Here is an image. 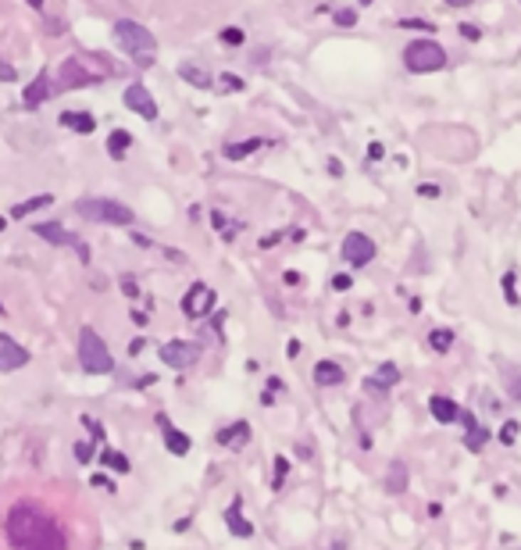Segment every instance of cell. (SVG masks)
Wrapping results in <instances>:
<instances>
[{
	"mask_svg": "<svg viewBox=\"0 0 521 550\" xmlns=\"http://www.w3.org/2000/svg\"><path fill=\"white\" fill-rule=\"evenodd\" d=\"M4 532H8L11 550H65L68 546L65 529L40 500L11 504V511L4 518Z\"/></svg>",
	"mask_w": 521,
	"mask_h": 550,
	"instance_id": "6da1fadb",
	"label": "cell"
},
{
	"mask_svg": "<svg viewBox=\"0 0 521 550\" xmlns=\"http://www.w3.org/2000/svg\"><path fill=\"white\" fill-rule=\"evenodd\" d=\"M79 365L90 375H111L115 372V358H111L107 343L97 336L93 326H83L79 329Z\"/></svg>",
	"mask_w": 521,
	"mask_h": 550,
	"instance_id": "7a4b0ae2",
	"label": "cell"
},
{
	"mask_svg": "<svg viewBox=\"0 0 521 550\" xmlns=\"http://www.w3.org/2000/svg\"><path fill=\"white\" fill-rule=\"evenodd\" d=\"M446 65V51L439 40H411L404 47V68L414 72V76H428V72H439Z\"/></svg>",
	"mask_w": 521,
	"mask_h": 550,
	"instance_id": "3957f363",
	"label": "cell"
},
{
	"mask_svg": "<svg viewBox=\"0 0 521 550\" xmlns=\"http://www.w3.org/2000/svg\"><path fill=\"white\" fill-rule=\"evenodd\" d=\"M75 211L83 218H90V222H100V225H132L136 222L132 207H125L118 200H107V197H83L75 204Z\"/></svg>",
	"mask_w": 521,
	"mask_h": 550,
	"instance_id": "277c9868",
	"label": "cell"
},
{
	"mask_svg": "<svg viewBox=\"0 0 521 550\" xmlns=\"http://www.w3.org/2000/svg\"><path fill=\"white\" fill-rule=\"evenodd\" d=\"M115 40H118V47H122L125 54H132V58H140V54H154V51H157L154 33H150L147 26L132 22V19L115 22Z\"/></svg>",
	"mask_w": 521,
	"mask_h": 550,
	"instance_id": "5b68a950",
	"label": "cell"
},
{
	"mask_svg": "<svg viewBox=\"0 0 521 550\" xmlns=\"http://www.w3.org/2000/svg\"><path fill=\"white\" fill-rule=\"evenodd\" d=\"M340 254H343V261H347L350 268H364V264H372V261H375L379 247H375V239H372L368 232H347V236H343Z\"/></svg>",
	"mask_w": 521,
	"mask_h": 550,
	"instance_id": "8992f818",
	"label": "cell"
},
{
	"mask_svg": "<svg viewBox=\"0 0 521 550\" xmlns=\"http://www.w3.org/2000/svg\"><path fill=\"white\" fill-rule=\"evenodd\" d=\"M200 354H204V347L196 340H168L161 347V361L168 368H189L193 361H200Z\"/></svg>",
	"mask_w": 521,
	"mask_h": 550,
	"instance_id": "52a82bcc",
	"label": "cell"
},
{
	"mask_svg": "<svg viewBox=\"0 0 521 550\" xmlns=\"http://www.w3.org/2000/svg\"><path fill=\"white\" fill-rule=\"evenodd\" d=\"M100 79H104V76H93V72H86L79 58H68V61H61V68H58V90H79V86H97Z\"/></svg>",
	"mask_w": 521,
	"mask_h": 550,
	"instance_id": "ba28073f",
	"label": "cell"
},
{
	"mask_svg": "<svg viewBox=\"0 0 521 550\" xmlns=\"http://www.w3.org/2000/svg\"><path fill=\"white\" fill-rule=\"evenodd\" d=\"M211 308H214V290H211L207 283H193V286L186 290V297H182V315L196 322V318L211 315Z\"/></svg>",
	"mask_w": 521,
	"mask_h": 550,
	"instance_id": "9c48e42d",
	"label": "cell"
},
{
	"mask_svg": "<svg viewBox=\"0 0 521 550\" xmlns=\"http://www.w3.org/2000/svg\"><path fill=\"white\" fill-rule=\"evenodd\" d=\"M122 100H125V108H129V111H136L140 118H147V122H154V118H157V104H154V93H150L143 83H132V86H125Z\"/></svg>",
	"mask_w": 521,
	"mask_h": 550,
	"instance_id": "30bf717a",
	"label": "cell"
},
{
	"mask_svg": "<svg viewBox=\"0 0 521 550\" xmlns=\"http://www.w3.org/2000/svg\"><path fill=\"white\" fill-rule=\"evenodd\" d=\"M29 365V351L15 343L8 333H0V372H19Z\"/></svg>",
	"mask_w": 521,
	"mask_h": 550,
	"instance_id": "8fae6325",
	"label": "cell"
},
{
	"mask_svg": "<svg viewBox=\"0 0 521 550\" xmlns=\"http://www.w3.org/2000/svg\"><path fill=\"white\" fill-rule=\"evenodd\" d=\"M157 425H161V432H164V447H168V454L186 457V454H189V447H193V440H189L186 432H179V429L168 422V415H157Z\"/></svg>",
	"mask_w": 521,
	"mask_h": 550,
	"instance_id": "7c38bea8",
	"label": "cell"
},
{
	"mask_svg": "<svg viewBox=\"0 0 521 550\" xmlns=\"http://www.w3.org/2000/svg\"><path fill=\"white\" fill-rule=\"evenodd\" d=\"M33 232L40 236V239H47L51 247H75L79 243V236H72L65 225H58V222H40V225H33Z\"/></svg>",
	"mask_w": 521,
	"mask_h": 550,
	"instance_id": "4fadbf2b",
	"label": "cell"
},
{
	"mask_svg": "<svg viewBox=\"0 0 521 550\" xmlns=\"http://www.w3.org/2000/svg\"><path fill=\"white\" fill-rule=\"evenodd\" d=\"M407 486H411V472H407V461H389V472H386V479H382V489L386 493H393V497H400V493H407Z\"/></svg>",
	"mask_w": 521,
	"mask_h": 550,
	"instance_id": "5bb4252c",
	"label": "cell"
},
{
	"mask_svg": "<svg viewBox=\"0 0 521 550\" xmlns=\"http://www.w3.org/2000/svg\"><path fill=\"white\" fill-rule=\"evenodd\" d=\"M315 383H318L322 390H332V386H343V383H347V372H343V365H336V361H318V365H315Z\"/></svg>",
	"mask_w": 521,
	"mask_h": 550,
	"instance_id": "9a60e30c",
	"label": "cell"
},
{
	"mask_svg": "<svg viewBox=\"0 0 521 550\" xmlns=\"http://www.w3.org/2000/svg\"><path fill=\"white\" fill-rule=\"evenodd\" d=\"M428 411H432V418H436L439 425H453V422L461 418V408H457L450 397H439V393L428 397Z\"/></svg>",
	"mask_w": 521,
	"mask_h": 550,
	"instance_id": "2e32d148",
	"label": "cell"
},
{
	"mask_svg": "<svg viewBox=\"0 0 521 550\" xmlns=\"http://www.w3.org/2000/svg\"><path fill=\"white\" fill-rule=\"evenodd\" d=\"M51 93H54V86H51V76L43 72V76H36V79L26 86V93H22V104H26V108H40V104L51 97Z\"/></svg>",
	"mask_w": 521,
	"mask_h": 550,
	"instance_id": "e0dca14e",
	"label": "cell"
},
{
	"mask_svg": "<svg viewBox=\"0 0 521 550\" xmlns=\"http://www.w3.org/2000/svg\"><path fill=\"white\" fill-rule=\"evenodd\" d=\"M225 522H228L232 536H239V539H250V536H253V525L243 518V500H239V497L225 507Z\"/></svg>",
	"mask_w": 521,
	"mask_h": 550,
	"instance_id": "ac0fdd59",
	"label": "cell"
},
{
	"mask_svg": "<svg viewBox=\"0 0 521 550\" xmlns=\"http://www.w3.org/2000/svg\"><path fill=\"white\" fill-rule=\"evenodd\" d=\"M246 440H250V425H246V422H232V425L218 429V443H221V447L239 450V443H246Z\"/></svg>",
	"mask_w": 521,
	"mask_h": 550,
	"instance_id": "d6986e66",
	"label": "cell"
},
{
	"mask_svg": "<svg viewBox=\"0 0 521 550\" xmlns=\"http://www.w3.org/2000/svg\"><path fill=\"white\" fill-rule=\"evenodd\" d=\"M61 125H65V129H75V133L86 136V133L97 129V118H93L90 111H65V115H61Z\"/></svg>",
	"mask_w": 521,
	"mask_h": 550,
	"instance_id": "ffe728a7",
	"label": "cell"
},
{
	"mask_svg": "<svg viewBox=\"0 0 521 550\" xmlns=\"http://www.w3.org/2000/svg\"><path fill=\"white\" fill-rule=\"evenodd\" d=\"M268 140L265 136H257V140H243V143H225V157L228 161H243V157H250L253 150H260Z\"/></svg>",
	"mask_w": 521,
	"mask_h": 550,
	"instance_id": "44dd1931",
	"label": "cell"
},
{
	"mask_svg": "<svg viewBox=\"0 0 521 550\" xmlns=\"http://www.w3.org/2000/svg\"><path fill=\"white\" fill-rule=\"evenodd\" d=\"M179 76H182L189 86H196V90H211V86H214V76H207V72L196 68V65H179Z\"/></svg>",
	"mask_w": 521,
	"mask_h": 550,
	"instance_id": "7402d4cb",
	"label": "cell"
},
{
	"mask_svg": "<svg viewBox=\"0 0 521 550\" xmlns=\"http://www.w3.org/2000/svg\"><path fill=\"white\" fill-rule=\"evenodd\" d=\"M51 204H54V197H51V193L29 197V200H22V204H15V207H11V218H26V214H36L40 207H51Z\"/></svg>",
	"mask_w": 521,
	"mask_h": 550,
	"instance_id": "603a6c76",
	"label": "cell"
},
{
	"mask_svg": "<svg viewBox=\"0 0 521 550\" xmlns=\"http://www.w3.org/2000/svg\"><path fill=\"white\" fill-rule=\"evenodd\" d=\"M132 147V136L125 133V129H115L111 136H107V154L115 157V161H122L125 157V150Z\"/></svg>",
	"mask_w": 521,
	"mask_h": 550,
	"instance_id": "cb8c5ba5",
	"label": "cell"
},
{
	"mask_svg": "<svg viewBox=\"0 0 521 550\" xmlns=\"http://www.w3.org/2000/svg\"><path fill=\"white\" fill-rule=\"evenodd\" d=\"M485 443H489V429H482L478 418H475L471 425H464V447H468V450H482Z\"/></svg>",
	"mask_w": 521,
	"mask_h": 550,
	"instance_id": "d4e9b609",
	"label": "cell"
},
{
	"mask_svg": "<svg viewBox=\"0 0 521 550\" xmlns=\"http://www.w3.org/2000/svg\"><path fill=\"white\" fill-rule=\"evenodd\" d=\"M500 372H503V383H507L510 400H514V404H521V372H517L514 365H500Z\"/></svg>",
	"mask_w": 521,
	"mask_h": 550,
	"instance_id": "484cf974",
	"label": "cell"
},
{
	"mask_svg": "<svg viewBox=\"0 0 521 550\" xmlns=\"http://www.w3.org/2000/svg\"><path fill=\"white\" fill-rule=\"evenodd\" d=\"M428 347H432L436 354H446V351L453 347V329H446V326H443V329H432V333H428Z\"/></svg>",
	"mask_w": 521,
	"mask_h": 550,
	"instance_id": "4316f807",
	"label": "cell"
},
{
	"mask_svg": "<svg viewBox=\"0 0 521 550\" xmlns=\"http://www.w3.org/2000/svg\"><path fill=\"white\" fill-rule=\"evenodd\" d=\"M100 461H104L107 468H115L118 475H129V468H132V465H129V457H125V454H118V450H100Z\"/></svg>",
	"mask_w": 521,
	"mask_h": 550,
	"instance_id": "83f0119b",
	"label": "cell"
},
{
	"mask_svg": "<svg viewBox=\"0 0 521 550\" xmlns=\"http://www.w3.org/2000/svg\"><path fill=\"white\" fill-rule=\"evenodd\" d=\"M517 432H521V422H517V418H507V422L500 425V432H496V440H500V447H514V440H517Z\"/></svg>",
	"mask_w": 521,
	"mask_h": 550,
	"instance_id": "f1b7e54d",
	"label": "cell"
},
{
	"mask_svg": "<svg viewBox=\"0 0 521 550\" xmlns=\"http://www.w3.org/2000/svg\"><path fill=\"white\" fill-rule=\"evenodd\" d=\"M375 379H379L386 390H393V386L400 383V368H396L393 361H382V368H379V375H375Z\"/></svg>",
	"mask_w": 521,
	"mask_h": 550,
	"instance_id": "f546056e",
	"label": "cell"
},
{
	"mask_svg": "<svg viewBox=\"0 0 521 550\" xmlns=\"http://www.w3.org/2000/svg\"><path fill=\"white\" fill-rule=\"evenodd\" d=\"M514 283H517V271H507L503 279H500V286H503V297H507V304H510V308H517V304H521V297H517Z\"/></svg>",
	"mask_w": 521,
	"mask_h": 550,
	"instance_id": "4dcf8cb0",
	"label": "cell"
},
{
	"mask_svg": "<svg viewBox=\"0 0 521 550\" xmlns=\"http://www.w3.org/2000/svg\"><path fill=\"white\" fill-rule=\"evenodd\" d=\"M218 40H221L225 47H243V43H246V33H243V29H236V26H228V29H221V33H218Z\"/></svg>",
	"mask_w": 521,
	"mask_h": 550,
	"instance_id": "1f68e13d",
	"label": "cell"
},
{
	"mask_svg": "<svg viewBox=\"0 0 521 550\" xmlns=\"http://www.w3.org/2000/svg\"><path fill=\"white\" fill-rule=\"evenodd\" d=\"M421 200H439L443 197V186L439 182H418V190H414Z\"/></svg>",
	"mask_w": 521,
	"mask_h": 550,
	"instance_id": "d6a6232c",
	"label": "cell"
},
{
	"mask_svg": "<svg viewBox=\"0 0 521 550\" xmlns=\"http://www.w3.org/2000/svg\"><path fill=\"white\" fill-rule=\"evenodd\" d=\"M286 475H290V461H286V457H275V475H272V489H283Z\"/></svg>",
	"mask_w": 521,
	"mask_h": 550,
	"instance_id": "836d02e7",
	"label": "cell"
},
{
	"mask_svg": "<svg viewBox=\"0 0 521 550\" xmlns=\"http://www.w3.org/2000/svg\"><path fill=\"white\" fill-rule=\"evenodd\" d=\"M93 457H97V450H93V443H86V440H79V443H75V461H79V465H90Z\"/></svg>",
	"mask_w": 521,
	"mask_h": 550,
	"instance_id": "e575fe53",
	"label": "cell"
},
{
	"mask_svg": "<svg viewBox=\"0 0 521 550\" xmlns=\"http://www.w3.org/2000/svg\"><path fill=\"white\" fill-rule=\"evenodd\" d=\"M336 26H343V29L357 26V11H354V8H340V11H336Z\"/></svg>",
	"mask_w": 521,
	"mask_h": 550,
	"instance_id": "d590c367",
	"label": "cell"
},
{
	"mask_svg": "<svg viewBox=\"0 0 521 550\" xmlns=\"http://www.w3.org/2000/svg\"><path fill=\"white\" fill-rule=\"evenodd\" d=\"M218 86H221V90H243V79H239V76H232V72H221Z\"/></svg>",
	"mask_w": 521,
	"mask_h": 550,
	"instance_id": "8d00e7d4",
	"label": "cell"
},
{
	"mask_svg": "<svg viewBox=\"0 0 521 550\" xmlns=\"http://www.w3.org/2000/svg\"><path fill=\"white\" fill-rule=\"evenodd\" d=\"M354 286V275H347V271H340L336 279H332V290H340V294H347Z\"/></svg>",
	"mask_w": 521,
	"mask_h": 550,
	"instance_id": "74e56055",
	"label": "cell"
},
{
	"mask_svg": "<svg viewBox=\"0 0 521 550\" xmlns=\"http://www.w3.org/2000/svg\"><path fill=\"white\" fill-rule=\"evenodd\" d=\"M400 26H404V29H425V33H432V29H436V26H432V22H425V19H404Z\"/></svg>",
	"mask_w": 521,
	"mask_h": 550,
	"instance_id": "f35d334b",
	"label": "cell"
},
{
	"mask_svg": "<svg viewBox=\"0 0 521 550\" xmlns=\"http://www.w3.org/2000/svg\"><path fill=\"white\" fill-rule=\"evenodd\" d=\"M83 425L90 429V436H93V440H104V425H100V422H93L90 415H83Z\"/></svg>",
	"mask_w": 521,
	"mask_h": 550,
	"instance_id": "ab89813d",
	"label": "cell"
},
{
	"mask_svg": "<svg viewBox=\"0 0 521 550\" xmlns=\"http://www.w3.org/2000/svg\"><path fill=\"white\" fill-rule=\"evenodd\" d=\"M122 294H125V297H140V286H136L132 275H122Z\"/></svg>",
	"mask_w": 521,
	"mask_h": 550,
	"instance_id": "60d3db41",
	"label": "cell"
},
{
	"mask_svg": "<svg viewBox=\"0 0 521 550\" xmlns=\"http://www.w3.org/2000/svg\"><path fill=\"white\" fill-rule=\"evenodd\" d=\"M364 390H368V397H386V386L379 379H364Z\"/></svg>",
	"mask_w": 521,
	"mask_h": 550,
	"instance_id": "b9f144b4",
	"label": "cell"
},
{
	"mask_svg": "<svg viewBox=\"0 0 521 550\" xmlns=\"http://www.w3.org/2000/svg\"><path fill=\"white\" fill-rule=\"evenodd\" d=\"M15 79H19V72L8 61H0V83H15Z\"/></svg>",
	"mask_w": 521,
	"mask_h": 550,
	"instance_id": "7bdbcfd3",
	"label": "cell"
},
{
	"mask_svg": "<svg viewBox=\"0 0 521 550\" xmlns=\"http://www.w3.org/2000/svg\"><path fill=\"white\" fill-rule=\"evenodd\" d=\"M461 36H464V40H482V29H475V26L464 22V26H461Z\"/></svg>",
	"mask_w": 521,
	"mask_h": 550,
	"instance_id": "ee69618b",
	"label": "cell"
},
{
	"mask_svg": "<svg viewBox=\"0 0 521 550\" xmlns=\"http://www.w3.org/2000/svg\"><path fill=\"white\" fill-rule=\"evenodd\" d=\"M368 157H372V161H382V157H386V147H382V143H372V147H368Z\"/></svg>",
	"mask_w": 521,
	"mask_h": 550,
	"instance_id": "f6af8a7d",
	"label": "cell"
},
{
	"mask_svg": "<svg viewBox=\"0 0 521 550\" xmlns=\"http://www.w3.org/2000/svg\"><path fill=\"white\" fill-rule=\"evenodd\" d=\"M279 239H283V232H272V236H265V239H260L257 247H260V250H268V247H275Z\"/></svg>",
	"mask_w": 521,
	"mask_h": 550,
	"instance_id": "bcb514c9",
	"label": "cell"
},
{
	"mask_svg": "<svg viewBox=\"0 0 521 550\" xmlns=\"http://www.w3.org/2000/svg\"><path fill=\"white\" fill-rule=\"evenodd\" d=\"M283 283H286V286H297V283H300V271H293V268L283 271Z\"/></svg>",
	"mask_w": 521,
	"mask_h": 550,
	"instance_id": "7dc6e473",
	"label": "cell"
},
{
	"mask_svg": "<svg viewBox=\"0 0 521 550\" xmlns=\"http://www.w3.org/2000/svg\"><path fill=\"white\" fill-rule=\"evenodd\" d=\"M265 390H268V393H283V390H286V383H283V379H275V375H272V379H268V386H265Z\"/></svg>",
	"mask_w": 521,
	"mask_h": 550,
	"instance_id": "c3c4849f",
	"label": "cell"
},
{
	"mask_svg": "<svg viewBox=\"0 0 521 550\" xmlns=\"http://www.w3.org/2000/svg\"><path fill=\"white\" fill-rule=\"evenodd\" d=\"M90 482H93V486H100V489H115V482H111L107 475H93Z\"/></svg>",
	"mask_w": 521,
	"mask_h": 550,
	"instance_id": "681fc988",
	"label": "cell"
},
{
	"mask_svg": "<svg viewBox=\"0 0 521 550\" xmlns=\"http://www.w3.org/2000/svg\"><path fill=\"white\" fill-rule=\"evenodd\" d=\"M132 243H136V247H143V250H147V247H154V243H150L143 232H132Z\"/></svg>",
	"mask_w": 521,
	"mask_h": 550,
	"instance_id": "f907efd6",
	"label": "cell"
},
{
	"mask_svg": "<svg viewBox=\"0 0 521 550\" xmlns=\"http://www.w3.org/2000/svg\"><path fill=\"white\" fill-rule=\"evenodd\" d=\"M286 354H290V358H300V340H290V343H286Z\"/></svg>",
	"mask_w": 521,
	"mask_h": 550,
	"instance_id": "816d5d0a",
	"label": "cell"
},
{
	"mask_svg": "<svg viewBox=\"0 0 521 550\" xmlns=\"http://www.w3.org/2000/svg\"><path fill=\"white\" fill-rule=\"evenodd\" d=\"M450 8H468V4H475V0H446Z\"/></svg>",
	"mask_w": 521,
	"mask_h": 550,
	"instance_id": "f5cc1de1",
	"label": "cell"
},
{
	"mask_svg": "<svg viewBox=\"0 0 521 550\" xmlns=\"http://www.w3.org/2000/svg\"><path fill=\"white\" fill-rule=\"evenodd\" d=\"M29 8H43V0H29Z\"/></svg>",
	"mask_w": 521,
	"mask_h": 550,
	"instance_id": "db71d44e",
	"label": "cell"
},
{
	"mask_svg": "<svg viewBox=\"0 0 521 550\" xmlns=\"http://www.w3.org/2000/svg\"><path fill=\"white\" fill-rule=\"evenodd\" d=\"M8 229V218H0V232H4Z\"/></svg>",
	"mask_w": 521,
	"mask_h": 550,
	"instance_id": "11a10c76",
	"label": "cell"
},
{
	"mask_svg": "<svg viewBox=\"0 0 521 550\" xmlns=\"http://www.w3.org/2000/svg\"><path fill=\"white\" fill-rule=\"evenodd\" d=\"M0 315H4V304H0Z\"/></svg>",
	"mask_w": 521,
	"mask_h": 550,
	"instance_id": "9f6ffc18",
	"label": "cell"
},
{
	"mask_svg": "<svg viewBox=\"0 0 521 550\" xmlns=\"http://www.w3.org/2000/svg\"><path fill=\"white\" fill-rule=\"evenodd\" d=\"M361 4H372V0H361Z\"/></svg>",
	"mask_w": 521,
	"mask_h": 550,
	"instance_id": "6f0895ef",
	"label": "cell"
}]
</instances>
